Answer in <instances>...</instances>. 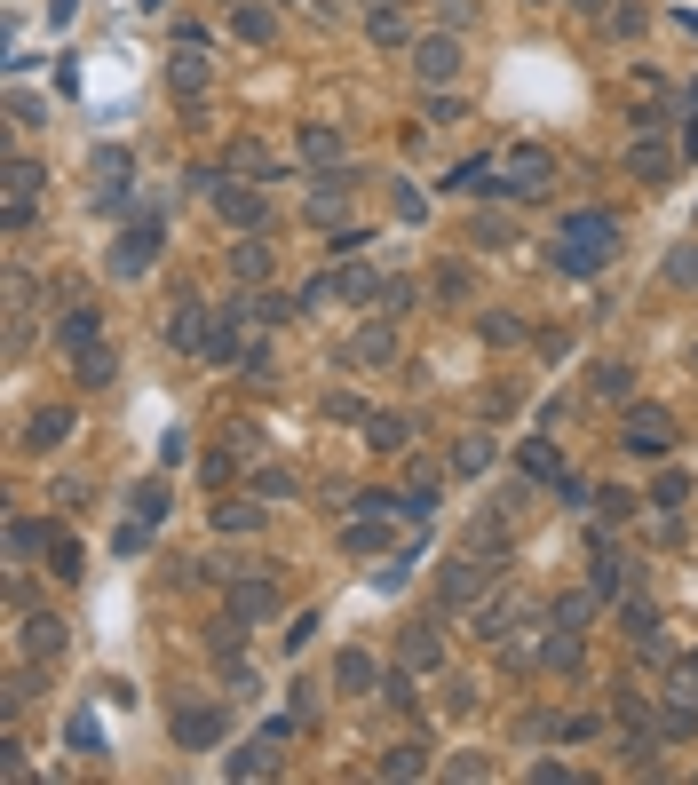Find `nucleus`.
I'll return each mask as SVG.
<instances>
[{"label":"nucleus","instance_id":"22","mask_svg":"<svg viewBox=\"0 0 698 785\" xmlns=\"http://www.w3.org/2000/svg\"><path fill=\"white\" fill-rule=\"evenodd\" d=\"M238 32L246 40H270V8H238Z\"/></svg>","mask_w":698,"mask_h":785},{"label":"nucleus","instance_id":"3","mask_svg":"<svg viewBox=\"0 0 698 785\" xmlns=\"http://www.w3.org/2000/svg\"><path fill=\"white\" fill-rule=\"evenodd\" d=\"M627 445L635 452H667L675 445V421H667L659 405H635V413H627Z\"/></svg>","mask_w":698,"mask_h":785},{"label":"nucleus","instance_id":"6","mask_svg":"<svg viewBox=\"0 0 698 785\" xmlns=\"http://www.w3.org/2000/svg\"><path fill=\"white\" fill-rule=\"evenodd\" d=\"M151 246H159V230H151V223H143V230H127V238L112 246V270H119V278H135V270L151 262Z\"/></svg>","mask_w":698,"mask_h":785},{"label":"nucleus","instance_id":"20","mask_svg":"<svg viewBox=\"0 0 698 785\" xmlns=\"http://www.w3.org/2000/svg\"><path fill=\"white\" fill-rule=\"evenodd\" d=\"M262 770H270V754H262V746H246V754H231V778H262Z\"/></svg>","mask_w":698,"mask_h":785},{"label":"nucleus","instance_id":"25","mask_svg":"<svg viewBox=\"0 0 698 785\" xmlns=\"http://www.w3.org/2000/svg\"><path fill=\"white\" fill-rule=\"evenodd\" d=\"M365 674H373V659H365V651H342V690H357Z\"/></svg>","mask_w":698,"mask_h":785},{"label":"nucleus","instance_id":"12","mask_svg":"<svg viewBox=\"0 0 698 785\" xmlns=\"http://www.w3.org/2000/svg\"><path fill=\"white\" fill-rule=\"evenodd\" d=\"M365 437H373L381 452H397V445H405V421H397V413H373V421H365Z\"/></svg>","mask_w":698,"mask_h":785},{"label":"nucleus","instance_id":"11","mask_svg":"<svg viewBox=\"0 0 698 785\" xmlns=\"http://www.w3.org/2000/svg\"><path fill=\"white\" fill-rule=\"evenodd\" d=\"M24 643H32V659H56V651H64V627H56V619H32Z\"/></svg>","mask_w":698,"mask_h":785},{"label":"nucleus","instance_id":"2","mask_svg":"<svg viewBox=\"0 0 698 785\" xmlns=\"http://www.w3.org/2000/svg\"><path fill=\"white\" fill-rule=\"evenodd\" d=\"M500 175H508V191H540V183L556 175V159H548L540 143H516V151L500 159Z\"/></svg>","mask_w":698,"mask_h":785},{"label":"nucleus","instance_id":"21","mask_svg":"<svg viewBox=\"0 0 698 785\" xmlns=\"http://www.w3.org/2000/svg\"><path fill=\"white\" fill-rule=\"evenodd\" d=\"M476 587H484V563H461V571H453V603H468Z\"/></svg>","mask_w":698,"mask_h":785},{"label":"nucleus","instance_id":"10","mask_svg":"<svg viewBox=\"0 0 698 785\" xmlns=\"http://www.w3.org/2000/svg\"><path fill=\"white\" fill-rule=\"evenodd\" d=\"M270 611H278V595H270L262 579H254V587H238V619H270Z\"/></svg>","mask_w":698,"mask_h":785},{"label":"nucleus","instance_id":"23","mask_svg":"<svg viewBox=\"0 0 698 785\" xmlns=\"http://www.w3.org/2000/svg\"><path fill=\"white\" fill-rule=\"evenodd\" d=\"M80 381H112V357L104 349H80Z\"/></svg>","mask_w":698,"mask_h":785},{"label":"nucleus","instance_id":"15","mask_svg":"<svg viewBox=\"0 0 698 785\" xmlns=\"http://www.w3.org/2000/svg\"><path fill=\"white\" fill-rule=\"evenodd\" d=\"M64 429H72V413H40V421H32V445L48 452V445H56V437H64Z\"/></svg>","mask_w":698,"mask_h":785},{"label":"nucleus","instance_id":"9","mask_svg":"<svg viewBox=\"0 0 698 785\" xmlns=\"http://www.w3.org/2000/svg\"><path fill=\"white\" fill-rule=\"evenodd\" d=\"M215 207H223V223H262V199L254 191H215Z\"/></svg>","mask_w":698,"mask_h":785},{"label":"nucleus","instance_id":"24","mask_svg":"<svg viewBox=\"0 0 698 785\" xmlns=\"http://www.w3.org/2000/svg\"><path fill=\"white\" fill-rule=\"evenodd\" d=\"M159 508H167V500H159V484H143V492H135V524H159Z\"/></svg>","mask_w":698,"mask_h":785},{"label":"nucleus","instance_id":"13","mask_svg":"<svg viewBox=\"0 0 698 785\" xmlns=\"http://www.w3.org/2000/svg\"><path fill=\"white\" fill-rule=\"evenodd\" d=\"M64 341H72V349H96V310H72V318H64Z\"/></svg>","mask_w":698,"mask_h":785},{"label":"nucleus","instance_id":"26","mask_svg":"<svg viewBox=\"0 0 698 785\" xmlns=\"http://www.w3.org/2000/svg\"><path fill=\"white\" fill-rule=\"evenodd\" d=\"M334 286H342L349 302H365V294H373V270H342V278H334Z\"/></svg>","mask_w":698,"mask_h":785},{"label":"nucleus","instance_id":"17","mask_svg":"<svg viewBox=\"0 0 698 785\" xmlns=\"http://www.w3.org/2000/svg\"><path fill=\"white\" fill-rule=\"evenodd\" d=\"M405 667H437V635H405Z\"/></svg>","mask_w":698,"mask_h":785},{"label":"nucleus","instance_id":"8","mask_svg":"<svg viewBox=\"0 0 698 785\" xmlns=\"http://www.w3.org/2000/svg\"><path fill=\"white\" fill-rule=\"evenodd\" d=\"M167 341H175V349H199V341H207V310H199V302H175V318H167Z\"/></svg>","mask_w":698,"mask_h":785},{"label":"nucleus","instance_id":"7","mask_svg":"<svg viewBox=\"0 0 698 785\" xmlns=\"http://www.w3.org/2000/svg\"><path fill=\"white\" fill-rule=\"evenodd\" d=\"M667 167H675V159H667L651 135H635V143H627V175H643V183H667Z\"/></svg>","mask_w":698,"mask_h":785},{"label":"nucleus","instance_id":"5","mask_svg":"<svg viewBox=\"0 0 698 785\" xmlns=\"http://www.w3.org/2000/svg\"><path fill=\"white\" fill-rule=\"evenodd\" d=\"M175 738H183V746H215V738H223V714H215V706H183V714H175Z\"/></svg>","mask_w":698,"mask_h":785},{"label":"nucleus","instance_id":"4","mask_svg":"<svg viewBox=\"0 0 698 785\" xmlns=\"http://www.w3.org/2000/svg\"><path fill=\"white\" fill-rule=\"evenodd\" d=\"M413 72H421V80H453V72H461V48H453V40H421V48H413Z\"/></svg>","mask_w":698,"mask_h":785},{"label":"nucleus","instance_id":"1","mask_svg":"<svg viewBox=\"0 0 698 785\" xmlns=\"http://www.w3.org/2000/svg\"><path fill=\"white\" fill-rule=\"evenodd\" d=\"M611 238H619L611 215H572V223L556 230V262H564V270H595V262L611 254Z\"/></svg>","mask_w":698,"mask_h":785},{"label":"nucleus","instance_id":"16","mask_svg":"<svg viewBox=\"0 0 698 785\" xmlns=\"http://www.w3.org/2000/svg\"><path fill=\"white\" fill-rule=\"evenodd\" d=\"M48 563H56V579H80V548L72 540H48Z\"/></svg>","mask_w":698,"mask_h":785},{"label":"nucleus","instance_id":"27","mask_svg":"<svg viewBox=\"0 0 698 785\" xmlns=\"http://www.w3.org/2000/svg\"><path fill=\"white\" fill-rule=\"evenodd\" d=\"M572 8H603V0H572Z\"/></svg>","mask_w":698,"mask_h":785},{"label":"nucleus","instance_id":"18","mask_svg":"<svg viewBox=\"0 0 698 785\" xmlns=\"http://www.w3.org/2000/svg\"><path fill=\"white\" fill-rule=\"evenodd\" d=\"M231 270H238V278H262V270H270V254H262V246H238Z\"/></svg>","mask_w":698,"mask_h":785},{"label":"nucleus","instance_id":"14","mask_svg":"<svg viewBox=\"0 0 698 785\" xmlns=\"http://www.w3.org/2000/svg\"><path fill=\"white\" fill-rule=\"evenodd\" d=\"M389 349H397L389 334H357V349H349V357H357V365H389Z\"/></svg>","mask_w":698,"mask_h":785},{"label":"nucleus","instance_id":"19","mask_svg":"<svg viewBox=\"0 0 698 785\" xmlns=\"http://www.w3.org/2000/svg\"><path fill=\"white\" fill-rule=\"evenodd\" d=\"M524 468H532V476H548V484H564V468H556V452H548V445L524 452Z\"/></svg>","mask_w":698,"mask_h":785}]
</instances>
